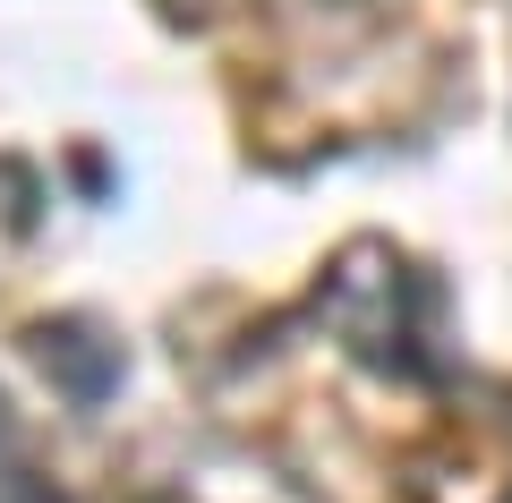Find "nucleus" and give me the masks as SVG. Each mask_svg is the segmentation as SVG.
Wrapping results in <instances>:
<instances>
[{
    "label": "nucleus",
    "mask_w": 512,
    "mask_h": 503,
    "mask_svg": "<svg viewBox=\"0 0 512 503\" xmlns=\"http://www.w3.org/2000/svg\"><path fill=\"white\" fill-rule=\"evenodd\" d=\"M18 503H35V495H18Z\"/></svg>",
    "instance_id": "obj_3"
},
{
    "label": "nucleus",
    "mask_w": 512,
    "mask_h": 503,
    "mask_svg": "<svg viewBox=\"0 0 512 503\" xmlns=\"http://www.w3.org/2000/svg\"><path fill=\"white\" fill-rule=\"evenodd\" d=\"M163 9H197V18H205V9H222V0H163Z\"/></svg>",
    "instance_id": "obj_2"
},
{
    "label": "nucleus",
    "mask_w": 512,
    "mask_h": 503,
    "mask_svg": "<svg viewBox=\"0 0 512 503\" xmlns=\"http://www.w3.org/2000/svg\"><path fill=\"white\" fill-rule=\"evenodd\" d=\"M0 427H9V418H0Z\"/></svg>",
    "instance_id": "obj_4"
},
{
    "label": "nucleus",
    "mask_w": 512,
    "mask_h": 503,
    "mask_svg": "<svg viewBox=\"0 0 512 503\" xmlns=\"http://www.w3.org/2000/svg\"><path fill=\"white\" fill-rule=\"evenodd\" d=\"M35 367L60 384L69 401H103L111 384H120V342H111L103 324H86V316H60V324H35Z\"/></svg>",
    "instance_id": "obj_1"
}]
</instances>
